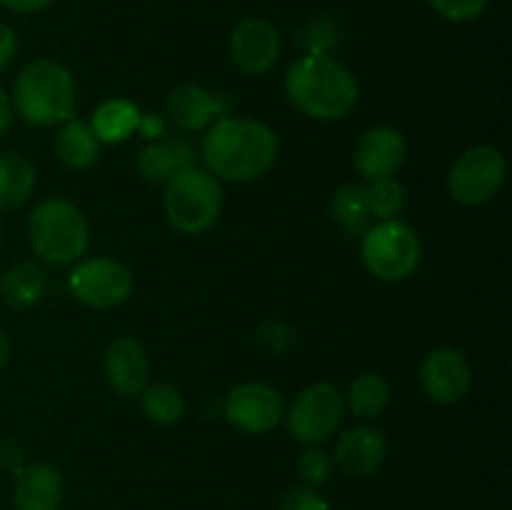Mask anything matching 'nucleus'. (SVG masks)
Instances as JSON below:
<instances>
[{"instance_id":"nucleus-3","label":"nucleus","mask_w":512,"mask_h":510,"mask_svg":"<svg viewBox=\"0 0 512 510\" xmlns=\"http://www.w3.org/2000/svg\"><path fill=\"white\" fill-rule=\"evenodd\" d=\"M13 108L33 128H53L70 120L75 110V83L58 60H33L13 85Z\"/></svg>"},{"instance_id":"nucleus-6","label":"nucleus","mask_w":512,"mask_h":510,"mask_svg":"<svg viewBox=\"0 0 512 510\" xmlns=\"http://www.w3.org/2000/svg\"><path fill=\"white\" fill-rule=\"evenodd\" d=\"M423 245L403 220H383L363 235V263L373 278L400 283L418 270Z\"/></svg>"},{"instance_id":"nucleus-23","label":"nucleus","mask_w":512,"mask_h":510,"mask_svg":"<svg viewBox=\"0 0 512 510\" xmlns=\"http://www.w3.org/2000/svg\"><path fill=\"white\" fill-rule=\"evenodd\" d=\"M330 205H333V218L338 220L340 228L348 235H355V238H363L375 220L368 203V185L363 183L343 185L333 195Z\"/></svg>"},{"instance_id":"nucleus-31","label":"nucleus","mask_w":512,"mask_h":510,"mask_svg":"<svg viewBox=\"0 0 512 510\" xmlns=\"http://www.w3.org/2000/svg\"><path fill=\"white\" fill-rule=\"evenodd\" d=\"M50 3H53V0H0V5H3L5 10H10V13H18V15L40 13V10L48 8Z\"/></svg>"},{"instance_id":"nucleus-2","label":"nucleus","mask_w":512,"mask_h":510,"mask_svg":"<svg viewBox=\"0 0 512 510\" xmlns=\"http://www.w3.org/2000/svg\"><path fill=\"white\" fill-rule=\"evenodd\" d=\"M285 95L313 120H340L358 103L353 73L325 53H308L285 73Z\"/></svg>"},{"instance_id":"nucleus-11","label":"nucleus","mask_w":512,"mask_h":510,"mask_svg":"<svg viewBox=\"0 0 512 510\" xmlns=\"http://www.w3.org/2000/svg\"><path fill=\"white\" fill-rule=\"evenodd\" d=\"M420 383L438 405H453L470 393L473 368L458 348H435L420 365Z\"/></svg>"},{"instance_id":"nucleus-18","label":"nucleus","mask_w":512,"mask_h":510,"mask_svg":"<svg viewBox=\"0 0 512 510\" xmlns=\"http://www.w3.org/2000/svg\"><path fill=\"white\" fill-rule=\"evenodd\" d=\"M195 168V153L183 138H158L138 155V170L150 183H165Z\"/></svg>"},{"instance_id":"nucleus-19","label":"nucleus","mask_w":512,"mask_h":510,"mask_svg":"<svg viewBox=\"0 0 512 510\" xmlns=\"http://www.w3.org/2000/svg\"><path fill=\"white\" fill-rule=\"evenodd\" d=\"M48 290V275L35 263H18L0 278V298L15 310H28L40 303Z\"/></svg>"},{"instance_id":"nucleus-35","label":"nucleus","mask_w":512,"mask_h":510,"mask_svg":"<svg viewBox=\"0 0 512 510\" xmlns=\"http://www.w3.org/2000/svg\"><path fill=\"white\" fill-rule=\"evenodd\" d=\"M0 233H3V223H0Z\"/></svg>"},{"instance_id":"nucleus-24","label":"nucleus","mask_w":512,"mask_h":510,"mask_svg":"<svg viewBox=\"0 0 512 510\" xmlns=\"http://www.w3.org/2000/svg\"><path fill=\"white\" fill-rule=\"evenodd\" d=\"M348 405L358 420H375L388 410L390 385L383 375L363 373L350 383Z\"/></svg>"},{"instance_id":"nucleus-20","label":"nucleus","mask_w":512,"mask_h":510,"mask_svg":"<svg viewBox=\"0 0 512 510\" xmlns=\"http://www.w3.org/2000/svg\"><path fill=\"white\" fill-rule=\"evenodd\" d=\"M35 185V165L15 150L0 153V213L15 210L28 200Z\"/></svg>"},{"instance_id":"nucleus-16","label":"nucleus","mask_w":512,"mask_h":510,"mask_svg":"<svg viewBox=\"0 0 512 510\" xmlns=\"http://www.w3.org/2000/svg\"><path fill=\"white\" fill-rule=\"evenodd\" d=\"M148 355L145 348L133 338H118L108 345L105 353V375L113 390L120 395H140L148 385Z\"/></svg>"},{"instance_id":"nucleus-14","label":"nucleus","mask_w":512,"mask_h":510,"mask_svg":"<svg viewBox=\"0 0 512 510\" xmlns=\"http://www.w3.org/2000/svg\"><path fill=\"white\" fill-rule=\"evenodd\" d=\"M165 110H168V118L173 120V125H178L180 130H188V133H195V130L210 128L220 115H225L228 100L213 95L198 83H183L168 95Z\"/></svg>"},{"instance_id":"nucleus-26","label":"nucleus","mask_w":512,"mask_h":510,"mask_svg":"<svg viewBox=\"0 0 512 510\" xmlns=\"http://www.w3.org/2000/svg\"><path fill=\"white\" fill-rule=\"evenodd\" d=\"M368 203L373 210L375 220H398V215L405 210L408 203V193H405L403 183L395 178H380L370 180L368 185Z\"/></svg>"},{"instance_id":"nucleus-33","label":"nucleus","mask_w":512,"mask_h":510,"mask_svg":"<svg viewBox=\"0 0 512 510\" xmlns=\"http://www.w3.org/2000/svg\"><path fill=\"white\" fill-rule=\"evenodd\" d=\"M10 123H13V105H10L8 93L0 85V135L10 128Z\"/></svg>"},{"instance_id":"nucleus-10","label":"nucleus","mask_w":512,"mask_h":510,"mask_svg":"<svg viewBox=\"0 0 512 510\" xmlns=\"http://www.w3.org/2000/svg\"><path fill=\"white\" fill-rule=\"evenodd\" d=\"M283 395L268 383H243L225 398V418L243 433H268L283 420Z\"/></svg>"},{"instance_id":"nucleus-17","label":"nucleus","mask_w":512,"mask_h":510,"mask_svg":"<svg viewBox=\"0 0 512 510\" xmlns=\"http://www.w3.org/2000/svg\"><path fill=\"white\" fill-rule=\"evenodd\" d=\"M15 510H60L63 505V478L48 463L23 468L15 480Z\"/></svg>"},{"instance_id":"nucleus-29","label":"nucleus","mask_w":512,"mask_h":510,"mask_svg":"<svg viewBox=\"0 0 512 510\" xmlns=\"http://www.w3.org/2000/svg\"><path fill=\"white\" fill-rule=\"evenodd\" d=\"M280 510H330V503L310 485H293L285 490Z\"/></svg>"},{"instance_id":"nucleus-32","label":"nucleus","mask_w":512,"mask_h":510,"mask_svg":"<svg viewBox=\"0 0 512 510\" xmlns=\"http://www.w3.org/2000/svg\"><path fill=\"white\" fill-rule=\"evenodd\" d=\"M138 133L143 135V138H150V140H158L165 135V128H163V120L158 118V115H140V123H138Z\"/></svg>"},{"instance_id":"nucleus-12","label":"nucleus","mask_w":512,"mask_h":510,"mask_svg":"<svg viewBox=\"0 0 512 510\" xmlns=\"http://www.w3.org/2000/svg\"><path fill=\"white\" fill-rule=\"evenodd\" d=\"M408 143L405 135L393 125H375L360 135L355 145V168L365 180L393 178L405 163Z\"/></svg>"},{"instance_id":"nucleus-8","label":"nucleus","mask_w":512,"mask_h":510,"mask_svg":"<svg viewBox=\"0 0 512 510\" xmlns=\"http://www.w3.org/2000/svg\"><path fill=\"white\" fill-rule=\"evenodd\" d=\"M68 288L78 303L95 310L123 305L133 293V275L113 258L83 260L68 275Z\"/></svg>"},{"instance_id":"nucleus-5","label":"nucleus","mask_w":512,"mask_h":510,"mask_svg":"<svg viewBox=\"0 0 512 510\" xmlns=\"http://www.w3.org/2000/svg\"><path fill=\"white\" fill-rule=\"evenodd\" d=\"M165 215L170 225L185 235H200L213 228L223 210V188L213 173L190 168L165 188Z\"/></svg>"},{"instance_id":"nucleus-34","label":"nucleus","mask_w":512,"mask_h":510,"mask_svg":"<svg viewBox=\"0 0 512 510\" xmlns=\"http://www.w3.org/2000/svg\"><path fill=\"white\" fill-rule=\"evenodd\" d=\"M8 360H10V340H8V335L0 330V370L8 365Z\"/></svg>"},{"instance_id":"nucleus-1","label":"nucleus","mask_w":512,"mask_h":510,"mask_svg":"<svg viewBox=\"0 0 512 510\" xmlns=\"http://www.w3.org/2000/svg\"><path fill=\"white\" fill-rule=\"evenodd\" d=\"M278 158V135L265 123L220 115L203 138L208 173L230 183H248L268 173Z\"/></svg>"},{"instance_id":"nucleus-30","label":"nucleus","mask_w":512,"mask_h":510,"mask_svg":"<svg viewBox=\"0 0 512 510\" xmlns=\"http://www.w3.org/2000/svg\"><path fill=\"white\" fill-rule=\"evenodd\" d=\"M15 53H18V35H15L13 28L0 23V70L8 68Z\"/></svg>"},{"instance_id":"nucleus-7","label":"nucleus","mask_w":512,"mask_h":510,"mask_svg":"<svg viewBox=\"0 0 512 510\" xmlns=\"http://www.w3.org/2000/svg\"><path fill=\"white\" fill-rule=\"evenodd\" d=\"M505 173H508V163L500 150L490 145H475L453 163L448 190L460 205H483L503 188Z\"/></svg>"},{"instance_id":"nucleus-13","label":"nucleus","mask_w":512,"mask_h":510,"mask_svg":"<svg viewBox=\"0 0 512 510\" xmlns=\"http://www.w3.org/2000/svg\"><path fill=\"white\" fill-rule=\"evenodd\" d=\"M280 55V35L273 23L263 18H248L230 35V58L243 73L263 75Z\"/></svg>"},{"instance_id":"nucleus-25","label":"nucleus","mask_w":512,"mask_h":510,"mask_svg":"<svg viewBox=\"0 0 512 510\" xmlns=\"http://www.w3.org/2000/svg\"><path fill=\"white\" fill-rule=\"evenodd\" d=\"M143 410L153 423L160 425H173L183 418L185 413V400L178 388L173 385H145L143 390Z\"/></svg>"},{"instance_id":"nucleus-28","label":"nucleus","mask_w":512,"mask_h":510,"mask_svg":"<svg viewBox=\"0 0 512 510\" xmlns=\"http://www.w3.org/2000/svg\"><path fill=\"white\" fill-rule=\"evenodd\" d=\"M435 13L450 23H468L488 10L490 0H430Z\"/></svg>"},{"instance_id":"nucleus-21","label":"nucleus","mask_w":512,"mask_h":510,"mask_svg":"<svg viewBox=\"0 0 512 510\" xmlns=\"http://www.w3.org/2000/svg\"><path fill=\"white\" fill-rule=\"evenodd\" d=\"M140 115L143 113L138 110V105L130 103V100H105V103L93 113L90 128H93L95 138H98L100 143H123V140H128L130 135L138 130Z\"/></svg>"},{"instance_id":"nucleus-15","label":"nucleus","mask_w":512,"mask_h":510,"mask_svg":"<svg viewBox=\"0 0 512 510\" xmlns=\"http://www.w3.org/2000/svg\"><path fill=\"white\" fill-rule=\"evenodd\" d=\"M385 453H388L385 435L368 425H358L340 435L335 445V465L348 478H368L383 465Z\"/></svg>"},{"instance_id":"nucleus-4","label":"nucleus","mask_w":512,"mask_h":510,"mask_svg":"<svg viewBox=\"0 0 512 510\" xmlns=\"http://www.w3.org/2000/svg\"><path fill=\"white\" fill-rule=\"evenodd\" d=\"M30 248L50 265H70L88 250L90 225L83 210L65 198H45L28 220Z\"/></svg>"},{"instance_id":"nucleus-9","label":"nucleus","mask_w":512,"mask_h":510,"mask_svg":"<svg viewBox=\"0 0 512 510\" xmlns=\"http://www.w3.org/2000/svg\"><path fill=\"white\" fill-rule=\"evenodd\" d=\"M345 403L335 385L315 383L293 400L288 413V430L298 443L318 445L338 430Z\"/></svg>"},{"instance_id":"nucleus-27","label":"nucleus","mask_w":512,"mask_h":510,"mask_svg":"<svg viewBox=\"0 0 512 510\" xmlns=\"http://www.w3.org/2000/svg\"><path fill=\"white\" fill-rule=\"evenodd\" d=\"M330 473H333V460H330V455L325 453L323 448H318V445H308V448L300 453L298 475L305 485L318 488V485H323L325 480L330 478Z\"/></svg>"},{"instance_id":"nucleus-22","label":"nucleus","mask_w":512,"mask_h":510,"mask_svg":"<svg viewBox=\"0 0 512 510\" xmlns=\"http://www.w3.org/2000/svg\"><path fill=\"white\" fill-rule=\"evenodd\" d=\"M55 153L60 163L73 170L93 165L100 155V140L95 138L90 123L83 120H65V128L55 138Z\"/></svg>"}]
</instances>
